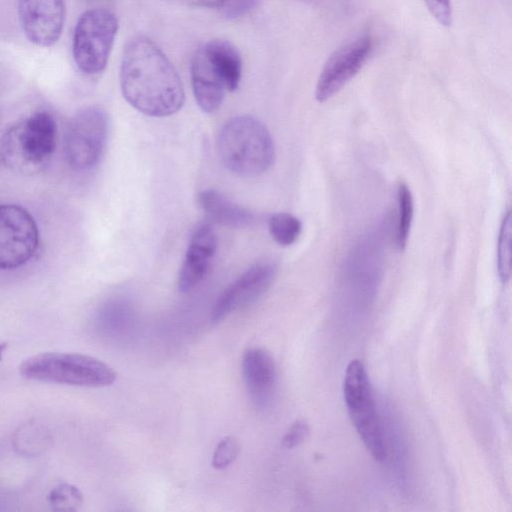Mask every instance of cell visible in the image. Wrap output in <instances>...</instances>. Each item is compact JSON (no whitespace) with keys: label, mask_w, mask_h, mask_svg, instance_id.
Listing matches in <instances>:
<instances>
[{"label":"cell","mask_w":512,"mask_h":512,"mask_svg":"<svg viewBox=\"0 0 512 512\" xmlns=\"http://www.w3.org/2000/svg\"><path fill=\"white\" fill-rule=\"evenodd\" d=\"M120 87L126 101L151 117L170 116L185 101L181 78L163 51L149 38L136 36L125 45Z\"/></svg>","instance_id":"1"},{"label":"cell","mask_w":512,"mask_h":512,"mask_svg":"<svg viewBox=\"0 0 512 512\" xmlns=\"http://www.w3.org/2000/svg\"><path fill=\"white\" fill-rule=\"evenodd\" d=\"M217 147L223 165L244 177L266 172L275 159V146L269 130L250 115L227 120L220 129Z\"/></svg>","instance_id":"2"},{"label":"cell","mask_w":512,"mask_h":512,"mask_svg":"<svg viewBox=\"0 0 512 512\" xmlns=\"http://www.w3.org/2000/svg\"><path fill=\"white\" fill-rule=\"evenodd\" d=\"M57 137L54 117L36 111L12 124L0 139V159L21 174L40 172L51 160Z\"/></svg>","instance_id":"3"},{"label":"cell","mask_w":512,"mask_h":512,"mask_svg":"<svg viewBox=\"0 0 512 512\" xmlns=\"http://www.w3.org/2000/svg\"><path fill=\"white\" fill-rule=\"evenodd\" d=\"M19 373L28 380L92 388L110 386L117 379L111 366L79 353H40L25 359Z\"/></svg>","instance_id":"4"},{"label":"cell","mask_w":512,"mask_h":512,"mask_svg":"<svg viewBox=\"0 0 512 512\" xmlns=\"http://www.w3.org/2000/svg\"><path fill=\"white\" fill-rule=\"evenodd\" d=\"M343 393L349 417L372 457L385 461L388 447L377 414L372 388L364 364L351 360L345 371Z\"/></svg>","instance_id":"5"},{"label":"cell","mask_w":512,"mask_h":512,"mask_svg":"<svg viewBox=\"0 0 512 512\" xmlns=\"http://www.w3.org/2000/svg\"><path fill=\"white\" fill-rule=\"evenodd\" d=\"M118 29L116 16L109 10L94 8L78 19L73 35V58L87 75L101 73L108 62Z\"/></svg>","instance_id":"6"},{"label":"cell","mask_w":512,"mask_h":512,"mask_svg":"<svg viewBox=\"0 0 512 512\" xmlns=\"http://www.w3.org/2000/svg\"><path fill=\"white\" fill-rule=\"evenodd\" d=\"M108 117L97 106L79 110L69 121L63 140L67 163L77 171L94 168L100 161L107 141Z\"/></svg>","instance_id":"7"},{"label":"cell","mask_w":512,"mask_h":512,"mask_svg":"<svg viewBox=\"0 0 512 512\" xmlns=\"http://www.w3.org/2000/svg\"><path fill=\"white\" fill-rule=\"evenodd\" d=\"M38 245L39 231L33 216L19 205H0V269L26 264Z\"/></svg>","instance_id":"8"},{"label":"cell","mask_w":512,"mask_h":512,"mask_svg":"<svg viewBox=\"0 0 512 512\" xmlns=\"http://www.w3.org/2000/svg\"><path fill=\"white\" fill-rule=\"evenodd\" d=\"M373 50L371 36H359L334 51L326 61L315 88V98L325 102L361 70Z\"/></svg>","instance_id":"9"},{"label":"cell","mask_w":512,"mask_h":512,"mask_svg":"<svg viewBox=\"0 0 512 512\" xmlns=\"http://www.w3.org/2000/svg\"><path fill=\"white\" fill-rule=\"evenodd\" d=\"M276 273L277 266L270 261L248 268L219 295L211 311V322L217 324L234 311L257 301L270 288Z\"/></svg>","instance_id":"10"},{"label":"cell","mask_w":512,"mask_h":512,"mask_svg":"<svg viewBox=\"0 0 512 512\" xmlns=\"http://www.w3.org/2000/svg\"><path fill=\"white\" fill-rule=\"evenodd\" d=\"M18 14L27 39L50 47L60 38L65 21V0H18Z\"/></svg>","instance_id":"11"},{"label":"cell","mask_w":512,"mask_h":512,"mask_svg":"<svg viewBox=\"0 0 512 512\" xmlns=\"http://www.w3.org/2000/svg\"><path fill=\"white\" fill-rule=\"evenodd\" d=\"M217 250V235L210 224H202L191 236L179 276L182 293L198 286L207 275Z\"/></svg>","instance_id":"12"},{"label":"cell","mask_w":512,"mask_h":512,"mask_svg":"<svg viewBox=\"0 0 512 512\" xmlns=\"http://www.w3.org/2000/svg\"><path fill=\"white\" fill-rule=\"evenodd\" d=\"M241 370L251 400L265 407L272 399L276 384V365L269 351L250 347L243 353Z\"/></svg>","instance_id":"13"},{"label":"cell","mask_w":512,"mask_h":512,"mask_svg":"<svg viewBox=\"0 0 512 512\" xmlns=\"http://www.w3.org/2000/svg\"><path fill=\"white\" fill-rule=\"evenodd\" d=\"M191 82L195 100L202 111L213 113L221 106L227 90L225 82L200 47L192 60Z\"/></svg>","instance_id":"14"},{"label":"cell","mask_w":512,"mask_h":512,"mask_svg":"<svg viewBox=\"0 0 512 512\" xmlns=\"http://www.w3.org/2000/svg\"><path fill=\"white\" fill-rule=\"evenodd\" d=\"M200 208L213 222L228 228H244L253 220V214L215 189L201 191L197 196Z\"/></svg>","instance_id":"15"},{"label":"cell","mask_w":512,"mask_h":512,"mask_svg":"<svg viewBox=\"0 0 512 512\" xmlns=\"http://www.w3.org/2000/svg\"><path fill=\"white\" fill-rule=\"evenodd\" d=\"M202 49L221 74L228 91H235L242 77V59L234 45L226 40H211Z\"/></svg>","instance_id":"16"},{"label":"cell","mask_w":512,"mask_h":512,"mask_svg":"<svg viewBox=\"0 0 512 512\" xmlns=\"http://www.w3.org/2000/svg\"><path fill=\"white\" fill-rule=\"evenodd\" d=\"M397 223L395 232V244L398 250H405L411 230L414 201L409 186L401 181L397 185Z\"/></svg>","instance_id":"17"},{"label":"cell","mask_w":512,"mask_h":512,"mask_svg":"<svg viewBox=\"0 0 512 512\" xmlns=\"http://www.w3.org/2000/svg\"><path fill=\"white\" fill-rule=\"evenodd\" d=\"M302 230L301 221L287 212L273 214L269 219V231L281 246H290L299 238Z\"/></svg>","instance_id":"18"},{"label":"cell","mask_w":512,"mask_h":512,"mask_svg":"<svg viewBox=\"0 0 512 512\" xmlns=\"http://www.w3.org/2000/svg\"><path fill=\"white\" fill-rule=\"evenodd\" d=\"M511 235L512 215L508 210L502 220L497 249V269L502 283H507L511 276Z\"/></svg>","instance_id":"19"},{"label":"cell","mask_w":512,"mask_h":512,"mask_svg":"<svg viewBox=\"0 0 512 512\" xmlns=\"http://www.w3.org/2000/svg\"><path fill=\"white\" fill-rule=\"evenodd\" d=\"M240 451L241 445L235 437L222 438L214 450L212 466L217 470L225 469L236 460Z\"/></svg>","instance_id":"20"},{"label":"cell","mask_w":512,"mask_h":512,"mask_svg":"<svg viewBox=\"0 0 512 512\" xmlns=\"http://www.w3.org/2000/svg\"><path fill=\"white\" fill-rule=\"evenodd\" d=\"M48 500L56 509L64 510L65 504L68 505V509L73 510L81 504L82 493L77 487L65 484L52 490Z\"/></svg>","instance_id":"21"},{"label":"cell","mask_w":512,"mask_h":512,"mask_svg":"<svg viewBox=\"0 0 512 512\" xmlns=\"http://www.w3.org/2000/svg\"><path fill=\"white\" fill-rule=\"evenodd\" d=\"M309 432L310 428L305 420L299 419L295 421L282 438L283 447L292 449L299 446L305 441Z\"/></svg>","instance_id":"22"},{"label":"cell","mask_w":512,"mask_h":512,"mask_svg":"<svg viewBox=\"0 0 512 512\" xmlns=\"http://www.w3.org/2000/svg\"><path fill=\"white\" fill-rule=\"evenodd\" d=\"M432 16L443 26H450L453 20L450 0H423Z\"/></svg>","instance_id":"23"},{"label":"cell","mask_w":512,"mask_h":512,"mask_svg":"<svg viewBox=\"0 0 512 512\" xmlns=\"http://www.w3.org/2000/svg\"><path fill=\"white\" fill-rule=\"evenodd\" d=\"M258 0H223L220 8L227 19H237L251 11Z\"/></svg>","instance_id":"24"},{"label":"cell","mask_w":512,"mask_h":512,"mask_svg":"<svg viewBox=\"0 0 512 512\" xmlns=\"http://www.w3.org/2000/svg\"><path fill=\"white\" fill-rule=\"evenodd\" d=\"M185 4L195 7L203 8H218L221 7L223 0H179Z\"/></svg>","instance_id":"25"},{"label":"cell","mask_w":512,"mask_h":512,"mask_svg":"<svg viewBox=\"0 0 512 512\" xmlns=\"http://www.w3.org/2000/svg\"><path fill=\"white\" fill-rule=\"evenodd\" d=\"M7 346H8L7 342L0 343V360L2 359V355H3L4 351L6 350Z\"/></svg>","instance_id":"26"}]
</instances>
